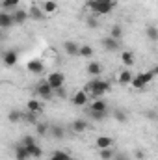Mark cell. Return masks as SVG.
Returning a JSON list of instances; mask_svg holds the SVG:
<instances>
[{"label":"cell","mask_w":158,"mask_h":160,"mask_svg":"<svg viewBox=\"0 0 158 160\" xmlns=\"http://www.w3.org/2000/svg\"><path fill=\"white\" fill-rule=\"evenodd\" d=\"M26 149H28L30 158H41V157H43V149H41V145H37V143L26 145Z\"/></svg>","instance_id":"24"},{"label":"cell","mask_w":158,"mask_h":160,"mask_svg":"<svg viewBox=\"0 0 158 160\" xmlns=\"http://www.w3.org/2000/svg\"><path fill=\"white\" fill-rule=\"evenodd\" d=\"M28 15H30V21H36V22H41V21H45V11H43V8L37 6V4H32L30 6V9H28Z\"/></svg>","instance_id":"9"},{"label":"cell","mask_w":158,"mask_h":160,"mask_svg":"<svg viewBox=\"0 0 158 160\" xmlns=\"http://www.w3.org/2000/svg\"><path fill=\"white\" fill-rule=\"evenodd\" d=\"M116 151L112 147H106V149H99V158L101 160H114L116 158Z\"/></svg>","instance_id":"27"},{"label":"cell","mask_w":158,"mask_h":160,"mask_svg":"<svg viewBox=\"0 0 158 160\" xmlns=\"http://www.w3.org/2000/svg\"><path fill=\"white\" fill-rule=\"evenodd\" d=\"M50 138H54V140H63V138H65V130H63V127H60V125H52V127H50Z\"/></svg>","instance_id":"23"},{"label":"cell","mask_w":158,"mask_h":160,"mask_svg":"<svg viewBox=\"0 0 158 160\" xmlns=\"http://www.w3.org/2000/svg\"><path fill=\"white\" fill-rule=\"evenodd\" d=\"M86 24H87L89 28H97V26H99V22H97V19H95V17H87Z\"/></svg>","instance_id":"36"},{"label":"cell","mask_w":158,"mask_h":160,"mask_svg":"<svg viewBox=\"0 0 158 160\" xmlns=\"http://www.w3.org/2000/svg\"><path fill=\"white\" fill-rule=\"evenodd\" d=\"M114 160H128V157H126V155H123V153H117Z\"/></svg>","instance_id":"39"},{"label":"cell","mask_w":158,"mask_h":160,"mask_svg":"<svg viewBox=\"0 0 158 160\" xmlns=\"http://www.w3.org/2000/svg\"><path fill=\"white\" fill-rule=\"evenodd\" d=\"M50 127H52V125H48V123H37V125H36V132H37V136H39V138L50 136Z\"/></svg>","instance_id":"25"},{"label":"cell","mask_w":158,"mask_h":160,"mask_svg":"<svg viewBox=\"0 0 158 160\" xmlns=\"http://www.w3.org/2000/svg\"><path fill=\"white\" fill-rule=\"evenodd\" d=\"M132 80H134V75H132V71H130L128 67L117 73V82L121 84V86H130Z\"/></svg>","instance_id":"14"},{"label":"cell","mask_w":158,"mask_h":160,"mask_svg":"<svg viewBox=\"0 0 158 160\" xmlns=\"http://www.w3.org/2000/svg\"><path fill=\"white\" fill-rule=\"evenodd\" d=\"M71 102H73L75 106H78V108L87 106V104H89V93H87L86 89H80V91H77V93L71 97Z\"/></svg>","instance_id":"6"},{"label":"cell","mask_w":158,"mask_h":160,"mask_svg":"<svg viewBox=\"0 0 158 160\" xmlns=\"http://www.w3.org/2000/svg\"><path fill=\"white\" fill-rule=\"evenodd\" d=\"M7 119H9V123H19V121L24 119V116H22V112H19V110H11V112L7 114Z\"/></svg>","instance_id":"31"},{"label":"cell","mask_w":158,"mask_h":160,"mask_svg":"<svg viewBox=\"0 0 158 160\" xmlns=\"http://www.w3.org/2000/svg\"><path fill=\"white\" fill-rule=\"evenodd\" d=\"M11 15H13V21H15V24H17V26H22V24L30 19L28 11H26V9H22V8H17L15 11H11Z\"/></svg>","instance_id":"11"},{"label":"cell","mask_w":158,"mask_h":160,"mask_svg":"<svg viewBox=\"0 0 158 160\" xmlns=\"http://www.w3.org/2000/svg\"><path fill=\"white\" fill-rule=\"evenodd\" d=\"M145 36H147V39L149 41H158V26L155 24H147V28H145Z\"/></svg>","instance_id":"26"},{"label":"cell","mask_w":158,"mask_h":160,"mask_svg":"<svg viewBox=\"0 0 158 160\" xmlns=\"http://www.w3.org/2000/svg\"><path fill=\"white\" fill-rule=\"evenodd\" d=\"M155 78V75H153V71L149 69V71H143V73H138V75H134V80H132V88L134 89H143L145 86H149L151 82Z\"/></svg>","instance_id":"3"},{"label":"cell","mask_w":158,"mask_h":160,"mask_svg":"<svg viewBox=\"0 0 158 160\" xmlns=\"http://www.w3.org/2000/svg\"><path fill=\"white\" fill-rule=\"evenodd\" d=\"M108 36H112L114 39L121 41V38H123V26H121V24H112V28H110V34H108Z\"/></svg>","instance_id":"30"},{"label":"cell","mask_w":158,"mask_h":160,"mask_svg":"<svg viewBox=\"0 0 158 160\" xmlns=\"http://www.w3.org/2000/svg\"><path fill=\"white\" fill-rule=\"evenodd\" d=\"M21 0H2V9L4 11H15L19 8Z\"/></svg>","instance_id":"28"},{"label":"cell","mask_w":158,"mask_h":160,"mask_svg":"<svg viewBox=\"0 0 158 160\" xmlns=\"http://www.w3.org/2000/svg\"><path fill=\"white\" fill-rule=\"evenodd\" d=\"M119 58H121L123 65H126V67H132V65L136 63V56H134L132 50H123V52L119 54Z\"/></svg>","instance_id":"20"},{"label":"cell","mask_w":158,"mask_h":160,"mask_svg":"<svg viewBox=\"0 0 158 160\" xmlns=\"http://www.w3.org/2000/svg\"><path fill=\"white\" fill-rule=\"evenodd\" d=\"M95 145H97V149L112 147V145H114V138H112V136H99V138L95 140Z\"/></svg>","instance_id":"22"},{"label":"cell","mask_w":158,"mask_h":160,"mask_svg":"<svg viewBox=\"0 0 158 160\" xmlns=\"http://www.w3.org/2000/svg\"><path fill=\"white\" fill-rule=\"evenodd\" d=\"M36 116H37V114H32V112H28V110H26L24 121H28V123H34V125H37V119H36Z\"/></svg>","instance_id":"35"},{"label":"cell","mask_w":158,"mask_h":160,"mask_svg":"<svg viewBox=\"0 0 158 160\" xmlns=\"http://www.w3.org/2000/svg\"><path fill=\"white\" fill-rule=\"evenodd\" d=\"M36 93L39 95L41 99H45V101H50V99L56 95V91L50 88V84H48L47 80H43V82H39V84L36 86Z\"/></svg>","instance_id":"5"},{"label":"cell","mask_w":158,"mask_h":160,"mask_svg":"<svg viewBox=\"0 0 158 160\" xmlns=\"http://www.w3.org/2000/svg\"><path fill=\"white\" fill-rule=\"evenodd\" d=\"M117 0H86V8L95 15H108L116 9Z\"/></svg>","instance_id":"2"},{"label":"cell","mask_w":158,"mask_h":160,"mask_svg":"<svg viewBox=\"0 0 158 160\" xmlns=\"http://www.w3.org/2000/svg\"><path fill=\"white\" fill-rule=\"evenodd\" d=\"M17 62H19V54H17L15 48H9V50H6V52L2 54V63H4L6 67H13Z\"/></svg>","instance_id":"8"},{"label":"cell","mask_w":158,"mask_h":160,"mask_svg":"<svg viewBox=\"0 0 158 160\" xmlns=\"http://www.w3.org/2000/svg\"><path fill=\"white\" fill-rule=\"evenodd\" d=\"M86 73H87L89 77L97 78V77L102 75V65H101L99 62H87V65H86Z\"/></svg>","instance_id":"13"},{"label":"cell","mask_w":158,"mask_h":160,"mask_svg":"<svg viewBox=\"0 0 158 160\" xmlns=\"http://www.w3.org/2000/svg\"><path fill=\"white\" fill-rule=\"evenodd\" d=\"M47 82L50 84V88L56 91V89H60V88H63V84H65V75L62 73V71H52V73H48L47 75Z\"/></svg>","instance_id":"4"},{"label":"cell","mask_w":158,"mask_h":160,"mask_svg":"<svg viewBox=\"0 0 158 160\" xmlns=\"http://www.w3.org/2000/svg\"><path fill=\"white\" fill-rule=\"evenodd\" d=\"M13 24H15L13 15H11L9 11H4V9H2V13H0V28H2V30H7V28H11Z\"/></svg>","instance_id":"17"},{"label":"cell","mask_w":158,"mask_h":160,"mask_svg":"<svg viewBox=\"0 0 158 160\" xmlns=\"http://www.w3.org/2000/svg\"><path fill=\"white\" fill-rule=\"evenodd\" d=\"M87 116H89V119H93V121H102L106 116H108V112H95V110H87Z\"/></svg>","instance_id":"32"},{"label":"cell","mask_w":158,"mask_h":160,"mask_svg":"<svg viewBox=\"0 0 158 160\" xmlns=\"http://www.w3.org/2000/svg\"><path fill=\"white\" fill-rule=\"evenodd\" d=\"M48 160H75V158H73L67 151H60V149H58V151H54V153L50 155Z\"/></svg>","instance_id":"29"},{"label":"cell","mask_w":158,"mask_h":160,"mask_svg":"<svg viewBox=\"0 0 158 160\" xmlns=\"http://www.w3.org/2000/svg\"><path fill=\"white\" fill-rule=\"evenodd\" d=\"M89 128V121L87 119H75L71 121V130L75 132V134H82V132H86Z\"/></svg>","instance_id":"16"},{"label":"cell","mask_w":158,"mask_h":160,"mask_svg":"<svg viewBox=\"0 0 158 160\" xmlns=\"http://www.w3.org/2000/svg\"><path fill=\"white\" fill-rule=\"evenodd\" d=\"M21 143H24V145H32V143H36V140L32 138V136H22V140H21Z\"/></svg>","instance_id":"37"},{"label":"cell","mask_w":158,"mask_h":160,"mask_svg":"<svg viewBox=\"0 0 158 160\" xmlns=\"http://www.w3.org/2000/svg\"><path fill=\"white\" fill-rule=\"evenodd\" d=\"M84 89L89 93V97H93V99H101V95H104V93H108V91L112 89V84H110V80L97 77V78L89 80V82L86 84Z\"/></svg>","instance_id":"1"},{"label":"cell","mask_w":158,"mask_h":160,"mask_svg":"<svg viewBox=\"0 0 158 160\" xmlns=\"http://www.w3.org/2000/svg\"><path fill=\"white\" fill-rule=\"evenodd\" d=\"M63 52H65L67 56H78L80 54V45L73 39H67L63 43Z\"/></svg>","instance_id":"12"},{"label":"cell","mask_w":158,"mask_h":160,"mask_svg":"<svg viewBox=\"0 0 158 160\" xmlns=\"http://www.w3.org/2000/svg\"><path fill=\"white\" fill-rule=\"evenodd\" d=\"M26 110L32 114H41L43 112V102L39 99H28L26 101Z\"/></svg>","instance_id":"19"},{"label":"cell","mask_w":158,"mask_h":160,"mask_svg":"<svg viewBox=\"0 0 158 160\" xmlns=\"http://www.w3.org/2000/svg\"><path fill=\"white\" fill-rule=\"evenodd\" d=\"M41 8H43V11H45L47 15H54V13L60 9V6H58L56 0H45V2L41 4Z\"/></svg>","instance_id":"21"},{"label":"cell","mask_w":158,"mask_h":160,"mask_svg":"<svg viewBox=\"0 0 158 160\" xmlns=\"http://www.w3.org/2000/svg\"><path fill=\"white\" fill-rule=\"evenodd\" d=\"M13 157H15V160H30V155H28L26 145L19 142V143L15 145V149H13Z\"/></svg>","instance_id":"15"},{"label":"cell","mask_w":158,"mask_h":160,"mask_svg":"<svg viewBox=\"0 0 158 160\" xmlns=\"http://www.w3.org/2000/svg\"><path fill=\"white\" fill-rule=\"evenodd\" d=\"M114 118H116V119L119 121V123H126V121H128V116H126V112H125V110H116V112H114Z\"/></svg>","instance_id":"34"},{"label":"cell","mask_w":158,"mask_h":160,"mask_svg":"<svg viewBox=\"0 0 158 160\" xmlns=\"http://www.w3.org/2000/svg\"><path fill=\"white\" fill-rule=\"evenodd\" d=\"M56 95H58V97H65V89H63V88L56 89Z\"/></svg>","instance_id":"40"},{"label":"cell","mask_w":158,"mask_h":160,"mask_svg":"<svg viewBox=\"0 0 158 160\" xmlns=\"http://www.w3.org/2000/svg\"><path fill=\"white\" fill-rule=\"evenodd\" d=\"M26 71L32 75H41L45 71V63L41 60H28L26 62Z\"/></svg>","instance_id":"10"},{"label":"cell","mask_w":158,"mask_h":160,"mask_svg":"<svg viewBox=\"0 0 158 160\" xmlns=\"http://www.w3.org/2000/svg\"><path fill=\"white\" fill-rule=\"evenodd\" d=\"M145 118H147V119H156L158 116L155 114V112H145Z\"/></svg>","instance_id":"38"},{"label":"cell","mask_w":158,"mask_h":160,"mask_svg":"<svg viewBox=\"0 0 158 160\" xmlns=\"http://www.w3.org/2000/svg\"><path fill=\"white\" fill-rule=\"evenodd\" d=\"M101 45H102V48H104L106 52H116V50H119V47H121V41L114 39L112 36H104V38L101 39Z\"/></svg>","instance_id":"7"},{"label":"cell","mask_w":158,"mask_h":160,"mask_svg":"<svg viewBox=\"0 0 158 160\" xmlns=\"http://www.w3.org/2000/svg\"><path fill=\"white\" fill-rule=\"evenodd\" d=\"M143 157H145V155H143V151H140V149H138V151H136V158H143Z\"/></svg>","instance_id":"41"},{"label":"cell","mask_w":158,"mask_h":160,"mask_svg":"<svg viewBox=\"0 0 158 160\" xmlns=\"http://www.w3.org/2000/svg\"><path fill=\"white\" fill-rule=\"evenodd\" d=\"M87 110H95V112H108V102L104 99H93L89 102Z\"/></svg>","instance_id":"18"},{"label":"cell","mask_w":158,"mask_h":160,"mask_svg":"<svg viewBox=\"0 0 158 160\" xmlns=\"http://www.w3.org/2000/svg\"><path fill=\"white\" fill-rule=\"evenodd\" d=\"M82 58H91L93 56V47H89V45H80V54Z\"/></svg>","instance_id":"33"},{"label":"cell","mask_w":158,"mask_h":160,"mask_svg":"<svg viewBox=\"0 0 158 160\" xmlns=\"http://www.w3.org/2000/svg\"><path fill=\"white\" fill-rule=\"evenodd\" d=\"M151 71H153V75L156 77V75H158V63H156V65H155V67H153V69H151Z\"/></svg>","instance_id":"42"}]
</instances>
